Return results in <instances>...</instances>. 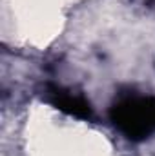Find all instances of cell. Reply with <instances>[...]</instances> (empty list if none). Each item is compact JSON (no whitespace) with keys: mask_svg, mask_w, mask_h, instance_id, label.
Returning <instances> with one entry per match:
<instances>
[{"mask_svg":"<svg viewBox=\"0 0 155 156\" xmlns=\"http://www.w3.org/2000/svg\"><path fill=\"white\" fill-rule=\"evenodd\" d=\"M110 118L128 140L142 142L155 133V98L124 93L113 102Z\"/></svg>","mask_w":155,"mask_h":156,"instance_id":"6da1fadb","label":"cell"},{"mask_svg":"<svg viewBox=\"0 0 155 156\" xmlns=\"http://www.w3.org/2000/svg\"><path fill=\"white\" fill-rule=\"evenodd\" d=\"M47 102L53 104L57 109H60L66 115L77 118H84V120H91L93 118V111L89 102H86L80 94H75L68 89L57 87V85H49L47 87Z\"/></svg>","mask_w":155,"mask_h":156,"instance_id":"7a4b0ae2","label":"cell"}]
</instances>
